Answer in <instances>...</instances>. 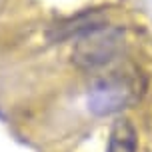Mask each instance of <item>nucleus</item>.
<instances>
[{
    "label": "nucleus",
    "mask_w": 152,
    "mask_h": 152,
    "mask_svg": "<svg viewBox=\"0 0 152 152\" xmlns=\"http://www.w3.org/2000/svg\"><path fill=\"white\" fill-rule=\"evenodd\" d=\"M122 46V32L118 28H110L106 24L96 26L92 30L78 36L72 52V60L84 70H94L106 66Z\"/></svg>",
    "instance_id": "1"
},
{
    "label": "nucleus",
    "mask_w": 152,
    "mask_h": 152,
    "mask_svg": "<svg viewBox=\"0 0 152 152\" xmlns=\"http://www.w3.org/2000/svg\"><path fill=\"white\" fill-rule=\"evenodd\" d=\"M140 96V86L134 76L114 74L94 82L88 94V106L94 114H114L130 106Z\"/></svg>",
    "instance_id": "2"
},
{
    "label": "nucleus",
    "mask_w": 152,
    "mask_h": 152,
    "mask_svg": "<svg viewBox=\"0 0 152 152\" xmlns=\"http://www.w3.org/2000/svg\"><path fill=\"white\" fill-rule=\"evenodd\" d=\"M136 148H138V138L132 122L126 118H118L110 128L106 152H136Z\"/></svg>",
    "instance_id": "3"
}]
</instances>
